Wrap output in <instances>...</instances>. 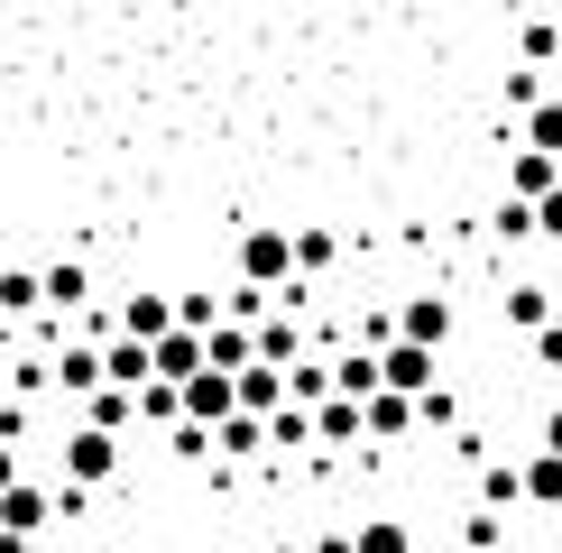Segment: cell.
<instances>
[{
    "mask_svg": "<svg viewBox=\"0 0 562 553\" xmlns=\"http://www.w3.org/2000/svg\"><path fill=\"white\" fill-rule=\"evenodd\" d=\"M286 387H295V406H323V397H333V360H295Z\"/></svg>",
    "mask_w": 562,
    "mask_h": 553,
    "instance_id": "obj_27",
    "label": "cell"
},
{
    "mask_svg": "<svg viewBox=\"0 0 562 553\" xmlns=\"http://www.w3.org/2000/svg\"><path fill=\"white\" fill-rule=\"evenodd\" d=\"M314 443H323V452L369 443V406H360V397H323V406H314Z\"/></svg>",
    "mask_w": 562,
    "mask_h": 553,
    "instance_id": "obj_4",
    "label": "cell"
},
{
    "mask_svg": "<svg viewBox=\"0 0 562 553\" xmlns=\"http://www.w3.org/2000/svg\"><path fill=\"white\" fill-rule=\"evenodd\" d=\"M406 433H425V415H415V397H396V387H379V397H369V443H406Z\"/></svg>",
    "mask_w": 562,
    "mask_h": 553,
    "instance_id": "obj_8",
    "label": "cell"
},
{
    "mask_svg": "<svg viewBox=\"0 0 562 553\" xmlns=\"http://www.w3.org/2000/svg\"><path fill=\"white\" fill-rule=\"evenodd\" d=\"M535 369H544V379H562V323H544V332H535Z\"/></svg>",
    "mask_w": 562,
    "mask_h": 553,
    "instance_id": "obj_33",
    "label": "cell"
},
{
    "mask_svg": "<svg viewBox=\"0 0 562 553\" xmlns=\"http://www.w3.org/2000/svg\"><path fill=\"white\" fill-rule=\"evenodd\" d=\"M46 379H56L65 397H92V387H111V369H102V351H92V341H75V351H56V369H46Z\"/></svg>",
    "mask_w": 562,
    "mask_h": 553,
    "instance_id": "obj_9",
    "label": "cell"
},
{
    "mask_svg": "<svg viewBox=\"0 0 562 553\" xmlns=\"http://www.w3.org/2000/svg\"><path fill=\"white\" fill-rule=\"evenodd\" d=\"M461 553H471V544H461Z\"/></svg>",
    "mask_w": 562,
    "mask_h": 553,
    "instance_id": "obj_38",
    "label": "cell"
},
{
    "mask_svg": "<svg viewBox=\"0 0 562 553\" xmlns=\"http://www.w3.org/2000/svg\"><path fill=\"white\" fill-rule=\"evenodd\" d=\"M526 65H562V19H526Z\"/></svg>",
    "mask_w": 562,
    "mask_h": 553,
    "instance_id": "obj_30",
    "label": "cell"
},
{
    "mask_svg": "<svg viewBox=\"0 0 562 553\" xmlns=\"http://www.w3.org/2000/svg\"><path fill=\"white\" fill-rule=\"evenodd\" d=\"M333 259H341V240H333L323 222H304V230H295V276H323Z\"/></svg>",
    "mask_w": 562,
    "mask_h": 553,
    "instance_id": "obj_22",
    "label": "cell"
},
{
    "mask_svg": "<svg viewBox=\"0 0 562 553\" xmlns=\"http://www.w3.org/2000/svg\"><path fill=\"white\" fill-rule=\"evenodd\" d=\"M480 507H526V461H480Z\"/></svg>",
    "mask_w": 562,
    "mask_h": 553,
    "instance_id": "obj_15",
    "label": "cell"
},
{
    "mask_svg": "<svg viewBox=\"0 0 562 553\" xmlns=\"http://www.w3.org/2000/svg\"><path fill=\"white\" fill-rule=\"evenodd\" d=\"M535 240H553V249H562V184H553L544 203H535Z\"/></svg>",
    "mask_w": 562,
    "mask_h": 553,
    "instance_id": "obj_32",
    "label": "cell"
},
{
    "mask_svg": "<svg viewBox=\"0 0 562 553\" xmlns=\"http://www.w3.org/2000/svg\"><path fill=\"white\" fill-rule=\"evenodd\" d=\"M488 230H498L507 249H526V240H535V203H526V194H507V203H498V222H488Z\"/></svg>",
    "mask_w": 562,
    "mask_h": 553,
    "instance_id": "obj_29",
    "label": "cell"
},
{
    "mask_svg": "<svg viewBox=\"0 0 562 553\" xmlns=\"http://www.w3.org/2000/svg\"><path fill=\"white\" fill-rule=\"evenodd\" d=\"M507 323H517V332H544V323H553V295L535 286V276H526V286H507Z\"/></svg>",
    "mask_w": 562,
    "mask_h": 553,
    "instance_id": "obj_24",
    "label": "cell"
},
{
    "mask_svg": "<svg viewBox=\"0 0 562 553\" xmlns=\"http://www.w3.org/2000/svg\"><path fill=\"white\" fill-rule=\"evenodd\" d=\"M350 544H360V553H415V526L406 517H360V526H350Z\"/></svg>",
    "mask_w": 562,
    "mask_h": 553,
    "instance_id": "obj_19",
    "label": "cell"
},
{
    "mask_svg": "<svg viewBox=\"0 0 562 553\" xmlns=\"http://www.w3.org/2000/svg\"><path fill=\"white\" fill-rule=\"evenodd\" d=\"M434 379H442L434 341H387V351H379V387H396V397H425Z\"/></svg>",
    "mask_w": 562,
    "mask_h": 553,
    "instance_id": "obj_3",
    "label": "cell"
},
{
    "mask_svg": "<svg viewBox=\"0 0 562 553\" xmlns=\"http://www.w3.org/2000/svg\"><path fill=\"white\" fill-rule=\"evenodd\" d=\"M0 526H10V535H46V526H56V489H37V479L0 489Z\"/></svg>",
    "mask_w": 562,
    "mask_h": 553,
    "instance_id": "obj_6",
    "label": "cell"
},
{
    "mask_svg": "<svg viewBox=\"0 0 562 553\" xmlns=\"http://www.w3.org/2000/svg\"><path fill=\"white\" fill-rule=\"evenodd\" d=\"M29 544H37V535H10V526H0V553H29Z\"/></svg>",
    "mask_w": 562,
    "mask_h": 553,
    "instance_id": "obj_36",
    "label": "cell"
},
{
    "mask_svg": "<svg viewBox=\"0 0 562 553\" xmlns=\"http://www.w3.org/2000/svg\"><path fill=\"white\" fill-rule=\"evenodd\" d=\"M65 479H83V489L121 479V433H111V425H75V433H65Z\"/></svg>",
    "mask_w": 562,
    "mask_h": 553,
    "instance_id": "obj_2",
    "label": "cell"
},
{
    "mask_svg": "<svg viewBox=\"0 0 562 553\" xmlns=\"http://www.w3.org/2000/svg\"><path fill=\"white\" fill-rule=\"evenodd\" d=\"M259 360H277V369H295V360H304V332H295L286 314H277V323H259Z\"/></svg>",
    "mask_w": 562,
    "mask_h": 553,
    "instance_id": "obj_26",
    "label": "cell"
},
{
    "mask_svg": "<svg viewBox=\"0 0 562 553\" xmlns=\"http://www.w3.org/2000/svg\"><path fill=\"white\" fill-rule=\"evenodd\" d=\"M314 553H360V544H350V535H323V544H314Z\"/></svg>",
    "mask_w": 562,
    "mask_h": 553,
    "instance_id": "obj_37",
    "label": "cell"
},
{
    "mask_svg": "<svg viewBox=\"0 0 562 553\" xmlns=\"http://www.w3.org/2000/svg\"><path fill=\"white\" fill-rule=\"evenodd\" d=\"M526 148H544V157H562V92H544V102L526 111Z\"/></svg>",
    "mask_w": 562,
    "mask_h": 553,
    "instance_id": "obj_25",
    "label": "cell"
},
{
    "mask_svg": "<svg viewBox=\"0 0 562 553\" xmlns=\"http://www.w3.org/2000/svg\"><path fill=\"white\" fill-rule=\"evenodd\" d=\"M286 397H295V387H286V369H277V360H249V369H240V406H249V415H277Z\"/></svg>",
    "mask_w": 562,
    "mask_h": 553,
    "instance_id": "obj_12",
    "label": "cell"
},
{
    "mask_svg": "<svg viewBox=\"0 0 562 553\" xmlns=\"http://www.w3.org/2000/svg\"><path fill=\"white\" fill-rule=\"evenodd\" d=\"M461 544H471V553H498V544H507V517H498V507H471V517H461Z\"/></svg>",
    "mask_w": 562,
    "mask_h": 553,
    "instance_id": "obj_28",
    "label": "cell"
},
{
    "mask_svg": "<svg viewBox=\"0 0 562 553\" xmlns=\"http://www.w3.org/2000/svg\"><path fill=\"white\" fill-rule=\"evenodd\" d=\"M194 369H213V351H203V332H184V323H176V332L167 341H157V379H194Z\"/></svg>",
    "mask_w": 562,
    "mask_h": 553,
    "instance_id": "obj_11",
    "label": "cell"
},
{
    "mask_svg": "<svg viewBox=\"0 0 562 553\" xmlns=\"http://www.w3.org/2000/svg\"><path fill=\"white\" fill-rule=\"evenodd\" d=\"M37 276H46V305H56V314H75L83 295H92V276H83L75 259H56V268H37Z\"/></svg>",
    "mask_w": 562,
    "mask_h": 553,
    "instance_id": "obj_23",
    "label": "cell"
},
{
    "mask_svg": "<svg viewBox=\"0 0 562 553\" xmlns=\"http://www.w3.org/2000/svg\"><path fill=\"white\" fill-rule=\"evenodd\" d=\"M526 507H544V517H562V452H544V443L526 452Z\"/></svg>",
    "mask_w": 562,
    "mask_h": 553,
    "instance_id": "obj_13",
    "label": "cell"
},
{
    "mask_svg": "<svg viewBox=\"0 0 562 553\" xmlns=\"http://www.w3.org/2000/svg\"><path fill=\"white\" fill-rule=\"evenodd\" d=\"M0 489H19V452L10 443H0Z\"/></svg>",
    "mask_w": 562,
    "mask_h": 553,
    "instance_id": "obj_35",
    "label": "cell"
},
{
    "mask_svg": "<svg viewBox=\"0 0 562 553\" xmlns=\"http://www.w3.org/2000/svg\"><path fill=\"white\" fill-rule=\"evenodd\" d=\"M121 332L167 341V332H176V295H130V305H121Z\"/></svg>",
    "mask_w": 562,
    "mask_h": 553,
    "instance_id": "obj_14",
    "label": "cell"
},
{
    "mask_svg": "<svg viewBox=\"0 0 562 553\" xmlns=\"http://www.w3.org/2000/svg\"><path fill=\"white\" fill-rule=\"evenodd\" d=\"M396 341H452V295H406V305H396Z\"/></svg>",
    "mask_w": 562,
    "mask_h": 553,
    "instance_id": "obj_5",
    "label": "cell"
},
{
    "mask_svg": "<svg viewBox=\"0 0 562 553\" xmlns=\"http://www.w3.org/2000/svg\"><path fill=\"white\" fill-rule=\"evenodd\" d=\"M268 452V415H231V425H213V461H259Z\"/></svg>",
    "mask_w": 562,
    "mask_h": 553,
    "instance_id": "obj_10",
    "label": "cell"
},
{
    "mask_svg": "<svg viewBox=\"0 0 562 553\" xmlns=\"http://www.w3.org/2000/svg\"><path fill=\"white\" fill-rule=\"evenodd\" d=\"M83 425L130 433V425H138V387H92V397H83Z\"/></svg>",
    "mask_w": 562,
    "mask_h": 553,
    "instance_id": "obj_18",
    "label": "cell"
},
{
    "mask_svg": "<svg viewBox=\"0 0 562 553\" xmlns=\"http://www.w3.org/2000/svg\"><path fill=\"white\" fill-rule=\"evenodd\" d=\"M535 102H544V65H517V75H507V111H517V121H526Z\"/></svg>",
    "mask_w": 562,
    "mask_h": 553,
    "instance_id": "obj_31",
    "label": "cell"
},
{
    "mask_svg": "<svg viewBox=\"0 0 562 553\" xmlns=\"http://www.w3.org/2000/svg\"><path fill=\"white\" fill-rule=\"evenodd\" d=\"M46 305V276L37 268H0V314H37Z\"/></svg>",
    "mask_w": 562,
    "mask_h": 553,
    "instance_id": "obj_21",
    "label": "cell"
},
{
    "mask_svg": "<svg viewBox=\"0 0 562 553\" xmlns=\"http://www.w3.org/2000/svg\"><path fill=\"white\" fill-rule=\"evenodd\" d=\"M535 443H544V452H562V406H544V425H535Z\"/></svg>",
    "mask_w": 562,
    "mask_h": 553,
    "instance_id": "obj_34",
    "label": "cell"
},
{
    "mask_svg": "<svg viewBox=\"0 0 562 553\" xmlns=\"http://www.w3.org/2000/svg\"><path fill=\"white\" fill-rule=\"evenodd\" d=\"M553 184H562V157H544V148H526V138H517V157H507V194L544 203Z\"/></svg>",
    "mask_w": 562,
    "mask_h": 553,
    "instance_id": "obj_7",
    "label": "cell"
},
{
    "mask_svg": "<svg viewBox=\"0 0 562 553\" xmlns=\"http://www.w3.org/2000/svg\"><path fill=\"white\" fill-rule=\"evenodd\" d=\"M333 397H360V406L379 397V351H341L333 360Z\"/></svg>",
    "mask_w": 562,
    "mask_h": 553,
    "instance_id": "obj_17",
    "label": "cell"
},
{
    "mask_svg": "<svg viewBox=\"0 0 562 553\" xmlns=\"http://www.w3.org/2000/svg\"><path fill=\"white\" fill-rule=\"evenodd\" d=\"M203 351H213V369H249V360H259V332H249V323H213Z\"/></svg>",
    "mask_w": 562,
    "mask_h": 553,
    "instance_id": "obj_16",
    "label": "cell"
},
{
    "mask_svg": "<svg viewBox=\"0 0 562 553\" xmlns=\"http://www.w3.org/2000/svg\"><path fill=\"white\" fill-rule=\"evenodd\" d=\"M304 443H314V406H295V397H286V406L268 415V452H304Z\"/></svg>",
    "mask_w": 562,
    "mask_h": 553,
    "instance_id": "obj_20",
    "label": "cell"
},
{
    "mask_svg": "<svg viewBox=\"0 0 562 553\" xmlns=\"http://www.w3.org/2000/svg\"><path fill=\"white\" fill-rule=\"evenodd\" d=\"M240 286H295V230H277V222H259V230H240Z\"/></svg>",
    "mask_w": 562,
    "mask_h": 553,
    "instance_id": "obj_1",
    "label": "cell"
}]
</instances>
